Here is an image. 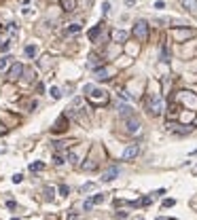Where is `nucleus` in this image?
<instances>
[{"instance_id": "1", "label": "nucleus", "mask_w": 197, "mask_h": 220, "mask_svg": "<svg viewBox=\"0 0 197 220\" xmlns=\"http://www.w3.org/2000/svg\"><path fill=\"white\" fill-rule=\"evenodd\" d=\"M83 91H85V95L91 99L93 104H106V102H108V93H106V91H100V89H95L93 85H85Z\"/></svg>"}, {"instance_id": "2", "label": "nucleus", "mask_w": 197, "mask_h": 220, "mask_svg": "<svg viewBox=\"0 0 197 220\" xmlns=\"http://www.w3.org/2000/svg\"><path fill=\"white\" fill-rule=\"evenodd\" d=\"M163 110H165V102L159 93H153L151 99H149V112H151L153 117H159L163 114Z\"/></svg>"}, {"instance_id": "3", "label": "nucleus", "mask_w": 197, "mask_h": 220, "mask_svg": "<svg viewBox=\"0 0 197 220\" xmlns=\"http://www.w3.org/2000/svg\"><path fill=\"white\" fill-rule=\"evenodd\" d=\"M178 102L185 104L191 112H195V110H197V95H195V93H191V91H180V93H178Z\"/></svg>"}, {"instance_id": "4", "label": "nucleus", "mask_w": 197, "mask_h": 220, "mask_svg": "<svg viewBox=\"0 0 197 220\" xmlns=\"http://www.w3.org/2000/svg\"><path fill=\"white\" fill-rule=\"evenodd\" d=\"M134 36L138 38L140 42H146V40H149V24H146L144 19L136 21V25H134Z\"/></svg>"}, {"instance_id": "5", "label": "nucleus", "mask_w": 197, "mask_h": 220, "mask_svg": "<svg viewBox=\"0 0 197 220\" xmlns=\"http://www.w3.org/2000/svg\"><path fill=\"white\" fill-rule=\"evenodd\" d=\"M193 36H195V30H191V28H176V30H172V38L176 42H185V40H189Z\"/></svg>"}, {"instance_id": "6", "label": "nucleus", "mask_w": 197, "mask_h": 220, "mask_svg": "<svg viewBox=\"0 0 197 220\" xmlns=\"http://www.w3.org/2000/svg\"><path fill=\"white\" fill-rule=\"evenodd\" d=\"M119 174H121V167L119 165H110L108 169L102 171V182H112L115 178H119Z\"/></svg>"}, {"instance_id": "7", "label": "nucleus", "mask_w": 197, "mask_h": 220, "mask_svg": "<svg viewBox=\"0 0 197 220\" xmlns=\"http://www.w3.org/2000/svg\"><path fill=\"white\" fill-rule=\"evenodd\" d=\"M138 155H140V146H138V144H129V146L123 150L121 159H123V161H131V159H136Z\"/></svg>"}, {"instance_id": "8", "label": "nucleus", "mask_w": 197, "mask_h": 220, "mask_svg": "<svg viewBox=\"0 0 197 220\" xmlns=\"http://www.w3.org/2000/svg\"><path fill=\"white\" fill-rule=\"evenodd\" d=\"M23 72H25V68H23L21 64H13L11 70H9V78H11V81H17Z\"/></svg>"}, {"instance_id": "9", "label": "nucleus", "mask_w": 197, "mask_h": 220, "mask_svg": "<svg viewBox=\"0 0 197 220\" xmlns=\"http://www.w3.org/2000/svg\"><path fill=\"white\" fill-rule=\"evenodd\" d=\"M125 129H127L129 134H138L140 131V121L136 117H129L127 121H125Z\"/></svg>"}, {"instance_id": "10", "label": "nucleus", "mask_w": 197, "mask_h": 220, "mask_svg": "<svg viewBox=\"0 0 197 220\" xmlns=\"http://www.w3.org/2000/svg\"><path fill=\"white\" fill-rule=\"evenodd\" d=\"M110 38H112V42H125L127 40V32L125 30H112Z\"/></svg>"}, {"instance_id": "11", "label": "nucleus", "mask_w": 197, "mask_h": 220, "mask_svg": "<svg viewBox=\"0 0 197 220\" xmlns=\"http://www.w3.org/2000/svg\"><path fill=\"white\" fill-rule=\"evenodd\" d=\"M110 74H112V70H110V68H106V66H102V68H98V70H95V78H98V81H108V78H110Z\"/></svg>"}, {"instance_id": "12", "label": "nucleus", "mask_w": 197, "mask_h": 220, "mask_svg": "<svg viewBox=\"0 0 197 220\" xmlns=\"http://www.w3.org/2000/svg\"><path fill=\"white\" fill-rule=\"evenodd\" d=\"M167 129H170V131H174V134H189V131H191V129H189V127H182V125H176V123H167Z\"/></svg>"}, {"instance_id": "13", "label": "nucleus", "mask_w": 197, "mask_h": 220, "mask_svg": "<svg viewBox=\"0 0 197 220\" xmlns=\"http://www.w3.org/2000/svg\"><path fill=\"white\" fill-rule=\"evenodd\" d=\"M119 114L121 117H125V119H129V117H134V110H131V106H127V104H119Z\"/></svg>"}, {"instance_id": "14", "label": "nucleus", "mask_w": 197, "mask_h": 220, "mask_svg": "<svg viewBox=\"0 0 197 220\" xmlns=\"http://www.w3.org/2000/svg\"><path fill=\"white\" fill-rule=\"evenodd\" d=\"M59 4H62V9L66 13H72L76 9V0H59Z\"/></svg>"}, {"instance_id": "15", "label": "nucleus", "mask_w": 197, "mask_h": 220, "mask_svg": "<svg viewBox=\"0 0 197 220\" xmlns=\"http://www.w3.org/2000/svg\"><path fill=\"white\" fill-rule=\"evenodd\" d=\"M182 7L189 13H197V0H182Z\"/></svg>"}, {"instance_id": "16", "label": "nucleus", "mask_w": 197, "mask_h": 220, "mask_svg": "<svg viewBox=\"0 0 197 220\" xmlns=\"http://www.w3.org/2000/svg\"><path fill=\"white\" fill-rule=\"evenodd\" d=\"M81 32V24H70L66 30H64V34L66 36H70V34H79Z\"/></svg>"}, {"instance_id": "17", "label": "nucleus", "mask_w": 197, "mask_h": 220, "mask_svg": "<svg viewBox=\"0 0 197 220\" xmlns=\"http://www.w3.org/2000/svg\"><path fill=\"white\" fill-rule=\"evenodd\" d=\"M100 64H102V59H100V57H98L95 53H91V55H89V66L98 70V66H100Z\"/></svg>"}, {"instance_id": "18", "label": "nucleus", "mask_w": 197, "mask_h": 220, "mask_svg": "<svg viewBox=\"0 0 197 220\" xmlns=\"http://www.w3.org/2000/svg\"><path fill=\"white\" fill-rule=\"evenodd\" d=\"M100 30H102V24H98L95 28H91V30H89V40H95L98 34H100Z\"/></svg>"}, {"instance_id": "19", "label": "nucleus", "mask_w": 197, "mask_h": 220, "mask_svg": "<svg viewBox=\"0 0 197 220\" xmlns=\"http://www.w3.org/2000/svg\"><path fill=\"white\" fill-rule=\"evenodd\" d=\"M43 169H45V163H40V161L30 163V171H43Z\"/></svg>"}, {"instance_id": "20", "label": "nucleus", "mask_w": 197, "mask_h": 220, "mask_svg": "<svg viewBox=\"0 0 197 220\" xmlns=\"http://www.w3.org/2000/svg\"><path fill=\"white\" fill-rule=\"evenodd\" d=\"M36 53H38L36 45H28V47H25V55H28V57H36Z\"/></svg>"}, {"instance_id": "21", "label": "nucleus", "mask_w": 197, "mask_h": 220, "mask_svg": "<svg viewBox=\"0 0 197 220\" xmlns=\"http://www.w3.org/2000/svg\"><path fill=\"white\" fill-rule=\"evenodd\" d=\"M104 199H106L104 193H98V195H93V197H91V201L95 203V205H98V203H104Z\"/></svg>"}, {"instance_id": "22", "label": "nucleus", "mask_w": 197, "mask_h": 220, "mask_svg": "<svg viewBox=\"0 0 197 220\" xmlns=\"http://www.w3.org/2000/svg\"><path fill=\"white\" fill-rule=\"evenodd\" d=\"M161 61H170V51H167V45L161 47Z\"/></svg>"}, {"instance_id": "23", "label": "nucleus", "mask_w": 197, "mask_h": 220, "mask_svg": "<svg viewBox=\"0 0 197 220\" xmlns=\"http://www.w3.org/2000/svg\"><path fill=\"white\" fill-rule=\"evenodd\" d=\"M49 93H51V98H53V99H59V98H62V91H59L57 87H51V91H49Z\"/></svg>"}, {"instance_id": "24", "label": "nucleus", "mask_w": 197, "mask_h": 220, "mask_svg": "<svg viewBox=\"0 0 197 220\" xmlns=\"http://www.w3.org/2000/svg\"><path fill=\"white\" fill-rule=\"evenodd\" d=\"M68 193H70L68 186H66V184H59V195H62V197H68Z\"/></svg>"}, {"instance_id": "25", "label": "nucleus", "mask_w": 197, "mask_h": 220, "mask_svg": "<svg viewBox=\"0 0 197 220\" xmlns=\"http://www.w3.org/2000/svg\"><path fill=\"white\" fill-rule=\"evenodd\" d=\"M93 205H95V203H93L91 199H87V201H85V203H83V209H85V212H89V209H91Z\"/></svg>"}, {"instance_id": "26", "label": "nucleus", "mask_w": 197, "mask_h": 220, "mask_svg": "<svg viewBox=\"0 0 197 220\" xmlns=\"http://www.w3.org/2000/svg\"><path fill=\"white\" fill-rule=\"evenodd\" d=\"M40 68H49V55L40 57Z\"/></svg>"}, {"instance_id": "27", "label": "nucleus", "mask_w": 197, "mask_h": 220, "mask_svg": "<svg viewBox=\"0 0 197 220\" xmlns=\"http://www.w3.org/2000/svg\"><path fill=\"white\" fill-rule=\"evenodd\" d=\"M174 203H176V199H165V201H163V208H172Z\"/></svg>"}, {"instance_id": "28", "label": "nucleus", "mask_w": 197, "mask_h": 220, "mask_svg": "<svg viewBox=\"0 0 197 220\" xmlns=\"http://www.w3.org/2000/svg\"><path fill=\"white\" fill-rule=\"evenodd\" d=\"M53 163H55V165H62V163H64V157H62V155H55V157H53Z\"/></svg>"}, {"instance_id": "29", "label": "nucleus", "mask_w": 197, "mask_h": 220, "mask_svg": "<svg viewBox=\"0 0 197 220\" xmlns=\"http://www.w3.org/2000/svg\"><path fill=\"white\" fill-rule=\"evenodd\" d=\"M95 167V161H89V163H83V169H93Z\"/></svg>"}, {"instance_id": "30", "label": "nucleus", "mask_w": 197, "mask_h": 220, "mask_svg": "<svg viewBox=\"0 0 197 220\" xmlns=\"http://www.w3.org/2000/svg\"><path fill=\"white\" fill-rule=\"evenodd\" d=\"M7 64H9V57H0V70H4Z\"/></svg>"}, {"instance_id": "31", "label": "nucleus", "mask_w": 197, "mask_h": 220, "mask_svg": "<svg viewBox=\"0 0 197 220\" xmlns=\"http://www.w3.org/2000/svg\"><path fill=\"white\" fill-rule=\"evenodd\" d=\"M21 180H23V176H21V174H15V176H13V182H15V184H19Z\"/></svg>"}, {"instance_id": "32", "label": "nucleus", "mask_w": 197, "mask_h": 220, "mask_svg": "<svg viewBox=\"0 0 197 220\" xmlns=\"http://www.w3.org/2000/svg\"><path fill=\"white\" fill-rule=\"evenodd\" d=\"M108 11H110V2H104V4H102V13L106 15Z\"/></svg>"}, {"instance_id": "33", "label": "nucleus", "mask_w": 197, "mask_h": 220, "mask_svg": "<svg viewBox=\"0 0 197 220\" xmlns=\"http://www.w3.org/2000/svg\"><path fill=\"white\" fill-rule=\"evenodd\" d=\"M163 7H165V2H163V0H157V2H155V9H163Z\"/></svg>"}, {"instance_id": "34", "label": "nucleus", "mask_w": 197, "mask_h": 220, "mask_svg": "<svg viewBox=\"0 0 197 220\" xmlns=\"http://www.w3.org/2000/svg\"><path fill=\"white\" fill-rule=\"evenodd\" d=\"M15 205H17L15 201H7V208H9V209H15Z\"/></svg>"}, {"instance_id": "35", "label": "nucleus", "mask_w": 197, "mask_h": 220, "mask_svg": "<svg viewBox=\"0 0 197 220\" xmlns=\"http://www.w3.org/2000/svg\"><path fill=\"white\" fill-rule=\"evenodd\" d=\"M91 188H93V184H91V182L85 184V186H83V193H85V191H91Z\"/></svg>"}, {"instance_id": "36", "label": "nucleus", "mask_w": 197, "mask_h": 220, "mask_svg": "<svg viewBox=\"0 0 197 220\" xmlns=\"http://www.w3.org/2000/svg\"><path fill=\"white\" fill-rule=\"evenodd\" d=\"M68 220H79V216H76V214H70V216H68Z\"/></svg>"}, {"instance_id": "37", "label": "nucleus", "mask_w": 197, "mask_h": 220, "mask_svg": "<svg viewBox=\"0 0 197 220\" xmlns=\"http://www.w3.org/2000/svg\"><path fill=\"white\" fill-rule=\"evenodd\" d=\"M0 134H7V127H4L2 123H0Z\"/></svg>"}, {"instance_id": "38", "label": "nucleus", "mask_w": 197, "mask_h": 220, "mask_svg": "<svg viewBox=\"0 0 197 220\" xmlns=\"http://www.w3.org/2000/svg\"><path fill=\"white\" fill-rule=\"evenodd\" d=\"M155 220H165V218H155Z\"/></svg>"}, {"instance_id": "39", "label": "nucleus", "mask_w": 197, "mask_h": 220, "mask_svg": "<svg viewBox=\"0 0 197 220\" xmlns=\"http://www.w3.org/2000/svg\"><path fill=\"white\" fill-rule=\"evenodd\" d=\"M11 220H19V218H11Z\"/></svg>"}, {"instance_id": "40", "label": "nucleus", "mask_w": 197, "mask_h": 220, "mask_svg": "<svg viewBox=\"0 0 197 220\" xmlns=\"http://www.w3.org/2000/svg\"><path fill=\"white\" fill-rule=\"evenodd\" d=\"M0 152H2V148H0Z\"/></svg>"}, {"instance_id": "41", "label": "nucleus", "mask_w": 197, "mask_h": 220, "mask_svg": "<svg viewBox=\"0 0 197 220\" xmlns=\"http://www.w3.org/2000/svg\"><path fill=\"white\" fill-rule=\"evenodd\" d=\"M0 30H2V25H0Z\"/></svg>"}]
</instances>
